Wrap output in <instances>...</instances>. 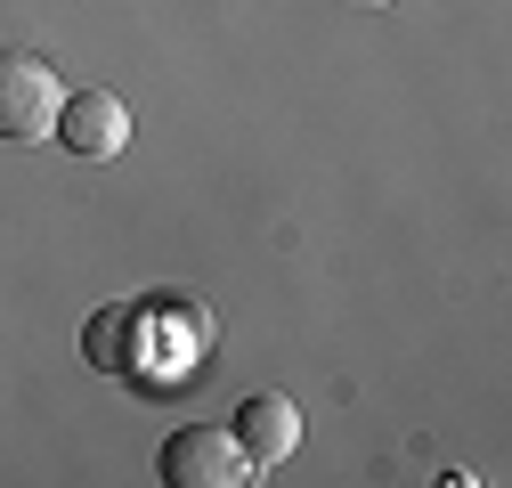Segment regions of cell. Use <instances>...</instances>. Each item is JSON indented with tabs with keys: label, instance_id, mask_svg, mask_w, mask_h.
I'll return each mask as SVG.
<instances>
[{
	"label": "cell",
	"instance_id": "obj_1",
	"mask_svg": "<svg viewBox=\"0 0 512 488\" xmlns=\"http://www.w3.org/2000/svg\"><path fill=\"white\" fill-rule=\"evenodd\" d=\"M57 106H66V82H57L33 49H0V139L33 147L57 131Z\"/></svg>",
	"mask_w": 512,
	"mask_h": 488
},
{
	"label": "cell",
	"instance_id": "obj_2",
	"mask_svg": "<svg viewBox=\"0 0 512 488\" xmlns=\"http://www.w3.org/2000/svg\"><path fill=\"white\" fill-rule=\"evenodd\" d=\"M155 472L171 488H236V480H252L236 432H220V423H179L163 440V456H155Z\"/></svg>",
	"mask_w": 512,
	"mask_h": 488
},
{
	"label": "cell",
	"instance_id": "obj_3",
	"mask_svg": "<svg viewBox=\"0 0 512 488\" xmlns=\"http://www.w3.org/2000/svg\"><path fill=\"white\" fill-rule=\"evenodd\" d=\"M49 139L66 147V155H82V163H106V155L131 147V106H122L114 90H66Z\"/></svg>",
	"mask_w": 512,
	"mask_h": 488
},
{
	"label": "cell",
	"instance_id": "obj_4",
	"mask_svg": "<svg viewBox=\"0 0 512 488\" xmlns=\"http://www.w3.org/2000/svg\"><path fill=\"white\" fill-rule=\"evenodd\" d=\"M236 448H244V464L252 472H269V464H285L293 448H301V407L285 399V391H252L244 407H236Z\"/></svg>",
	"mask_w": 512,
	"mask_h": 488
},
{
	"label": "cell",
	"instance_id": "obj_5",
	"mask_svg": "<svg viewBox=\"0 0 512 488\" xmlns=\"http://www.w3.org/2000/svg\"><path fill=\"white\" fill-rule=\"evenodd\" d=\"M122 326H131V310H122V301L90 318V358H98V366H122Z\"/></svg>",
	"mask_w": 512,
	"mask_h": 488
},
{
	"label": "cell",
	"instance_id": "obj_6",
	"mask_svg": "<svg viewBox=\"0 0 512 488\" xmlns=\"http://www.w3.org/2000/svg\"><path fill=\"white\" fill-rule=\"evenodd\" d=\"M358 9H391V0H358Z\"/></svg>",
	"mask_w": 512,
	"mask_h": 488
}]
</instances>
